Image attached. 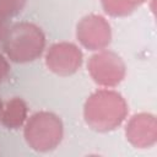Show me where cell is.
Wrapping results in <instances>:
<instances>
[{"label": "cell", "instance_id": "obj_9", "mask_svg": "<svg viewBox=\"0 0 157 157\" xmlns=\"http://www.w3.org/2000/svg\"><path fill=\"white\" fill-rule=\"evenodd\" d=\"M144 1L145 0H101L104 11L112 16H125Z\"/></svg>", "mask_w": 157, "mask_h": 157}, {"label": "cell", "instance_id": "obj_1", "mask_svg": "<svg viewBox=\"0 0 157 157\" xmlns=\"http://www.w3.org/2000/svg\"><path fill=\"white\" fill-rule=\"evenodd\" d=\"M128 115V103L124 97L112 90L101 87L93 92L85 103L83 117L87 125L97 131L117 129Z\"/></svg>", "mask_w": 157, "mask_h": 157}, {"label": "cell", "instance_id": "obj_7", "mask_svg": "<svg viewBox=\"0 0 157 157\" xmlns=\"http://www.w3.org/2000/svg\"><path fill=\"white\" fill-rule=\"evenodd\" d=\"M125 135L129 142L137 148H146L155 145L157 137L155 115L150 113H139L132 115L126 124Z\"/></svg>", "mask_w": 157, "mask_h": 157}, {"label": "cell", "instance_id": "obj_5", "mask_svg": "<svg viewBox=\"0 0 157 157\" xmlns=\"http://www.w3.org/2000/svg\"><path fill=\"white\" fill-rule=\"evenodd\" d=\"M76 37L88 50L98 52L105 49L112 40L110 25L101 15H87L77 23Z\"/></svg>", "mask_w": 157, "mask_h": 157}, {"label": "cell", "instance_id": "obj_3", "mask_svg": "<svg viewBox=\"0 0 157 157\" xmlns=\"http://www.w3.org/2000/svg\"><path fill=\"white\" fill-rule=\"evenodd\" d=\"M23 128V136L27 145L38 152H48L56 148L64 135L61 119L56 114L47 110L32 114L27 118Z\"/></svg>", "mask_w": 157, "mask_h": 157}, {"label": "cell", "instance_id": "obj_12", "mask_svg": "<svg viewBox=\"0 0 157 157\" xmlns=\"http://www.w3.org/2000/svg\"><path fill=\"white\" fill-rule=\"evenodd\" d=\"M7 28H9V25H7V20L2 16H0V44L2 43L5 36H6V32H7Z\"/></svg>", "mask_w": 157, "mask_h": 157}, {"label": "cell", "instance_id": "obj_4", "mask_svg": "<svg viewBox=\"0 0 157 157\" xmlns=\"http://www.w3.org/2000/svg\"><path fill=\"white\" fill-rule=\"evenodd\" d=\"M92 80L101 87L114 88L125 77L126 67L123 59L108 49L98 50L87 63Z\"/></svg>", "mask_w": 157, "mask_h": 157}, {"label": "cell", "instance_id": "obj_11", "mask_svg": "<svg viewBox=\"0 0 157 157\" xmlns=\"http://www.w3.org/2000/svg\"><path fill=\"white\" fill-rule=\"evenodd\" d=\"M10 75V63L4 53H0V85Z\"/></svg>", "mask_w": 157, "mask_h": 157}, {"label": "cell", "instance_id": "obj_10", "mask_svg": "<svg viewBox=\"0 0 157 157\" xmlns=\"http://www.w3.org/2000/svg\"><path fill=\"white\" fill-rule=\"evenodd\" d=\"M26 0H0V16L9 17L16 16L20 13L25 6Z\"/></svg>", "mask_w": 157, "mask_h": 157}, {"label": "cell", "instance_id": "obj_2", "mask_svg": "<svg viewBox=\"0 0 157 157\" xmlns=\"http://www.w3.org/2000/svg\"><path fill=\"white\" fill-rule=\"evenodd\" d=\"M45 34L39 26L22 21L9 26L1 47L10 61L25 64L38 59L45 50Z\"/></svg>", "mask_w": 157, "mask_h": 157}, {"label": "cell", "instance_id": "obj_13", "mask_svg": "<svg viewBox=\"0 0 157 157\" xmlns=\"http://www.w3.org/2000/svg\"><path fill=\"white\" fill-rule=\"evenodd\" d=\"M2 108H4V103H2V101L0 99V118H1V114H2Z\"/></svg>", "mask_w": 157, "mask_h": 157}, {"label": "cell", "instance_id": "obj_6", "mask_svg": "<svg viewBox=\"0 0 157 157\" xmlns=\"http://www.w3.org/2000/svg\"><path fill=\"white\" fill-rule=\"evenodd\" d=\"M83 54L81 49L70 42L54 43L45 52V65L48 70L59 76H70L82 65Z\"/></svg>", "mask_w": 157, "mask_h": 157}, {"label": "cell", "instance_id": "obj_8", "mask_svg": "<svg viewBox=\"0 0 157 157\" xmlns=\"http://www.w3.org/2000/svg\"><path fill=\"white\" fill-rule=\"evenodd\" d=\"M27 118H28V108L26 102L18 97H13L4 104L0 120L2 125L6 126L7 129L16 130L25 125Z\"/></svg>", "mask_w": 157, "mask_h": 157}]
</instances>
